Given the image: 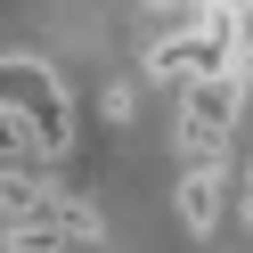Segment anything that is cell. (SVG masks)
Wrapping results in <instances>:
<instances>
[{
    "label": "cell",
    "instance_id": "1",
    "mask_svg": "<svg viewBox=\"0 0 253 253\" xmlns=\"http://www.w3.org/2000/svg\"><path fill=\"white\" fill-rule=\"evenodd\" d=\"M0 106L25 123V139H33L41 164L74 147V98H66V82L41 57H0Z\"/></svg>",
    "mask_w": 253,
    "mask_h": 253
},
{
    "label": "cell",
    "instance_id": "2",
    "mask_svg": "<svg viewBox=\"0 0 253 253\" xmlns=\"http://www.w3.org/2000/svg\"><path fill=\"white\" fill-rule=\"evenodd\" d=\"M237 106H245V74L188 82V106H180V155L188 164H220V147L237 131Z\"/></svg>",
    "mask_w": 253,
    "mask_h": 253
},
{
    "label": "cell",
    "instance_id": "3",
    "mask_svg": "<svg viewBox=\"0 0 253 253\" xmlns=\"http://www.w3.org/2000/svg\"><path fill=\"white\" fill-rule=\"evenodd\" d=\"M57 188L41 171V155H17V164H0V220H49L57 212Z\"/></svg>",
    "mask_w": 253,
    "mask_h": 253
},
{
    "label": "cell",
    "instance_id": "4",
    "mask_svg": "<svg viewBox=\"0 0 253 253\" xmlns=\"http://www.w3.org/2000/svg\"><path fill=\"white\" fill-rule=\"evenodd\" d=\"M220 212H229V171H220V164H188L180 171V220L196 237H212Z\"/></svg>",
    "mask_w": 253,
    "mask_h": 253
},
{
    "label": "cell",
    "instance_id": "5",
    "mask_svg": "<svg viewBox=\"0 0 253 253\" xmlns=\"http://www.w3.org/2000/svg\"><path fill=\"white\" fill-rule=\"evenodd\" d=\"M0 245H8V253H66L74 237L57 229V220H8V237H0Z\"/></svg>",
    "mask_w": 253,
    "mask_h": 253
}]
</instances>
